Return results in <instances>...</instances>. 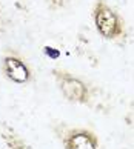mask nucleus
Masks as SVG:
<instances>
[{
    "mask_svg": "<svg viewBox=\"0 0 134 149\" xmlns=\"http://www.w3.org/2000/svg\"><path fill=\"white\" fill-rule=\"evenodd\" d=\"M3 140L6 141V145L9 149H32L28 143L22 139L20 135H17L15 132L9 131V132H3Z\"/></svg>",
    "mask_w": 134,
    "mask_h": 149,
    "instance_id": "obj_5",
    "label": "nucleus"
},
{
    "mask_svg": "<svg viewBox=\"0 0 134 149\" xmlns=\"http://www.w3.org/2000/svg\"><path fill=\"white\" fill-rule=\"evenodd\" d=\"M63 148L65 149H97L99 139L89 129H83V128L69 129L63 137Z\"/></svg>",
    "mask_w": 134,
    "mask_h": 149,
    "instance_id": "obj_3",
    "label": "nucleus"
},
{
    "mask_svg": "<svg viewBox=\"0 0 134 149\" xmlns=\"http://www.w3.org/2000/svg\"><path fill=\"white\" fill-rule=\"evenodd\" d=\"M3 72L14 83H26L31 79V71L22 58L15 56H6L3 58Z\"/></svg>",
    "mask_w": 134,
    "mask_h": 149,
    "instance_id": "obj_4",
    "label": "nucleus"
},
{
    "mask_svg": "<svg viewBox=\"0 0 134 149\" xmlns=\"http://www.w3.org/2000/svg\"><path fill=\"white\" fill-rule=\"evenodd\" d=\"M53 74L55 77V80H57L59 88H60V91H62L63 97L68 102L80 103V104H86L89 102L88 86L83 83L80 79L71 75L69 72H66L63 69H54Z\"/></svg>",
    "mask_w": 134,
    "mask_h": 149,
    "instance_id": "obj_2",
    "label": "nucleus"
},
{
    "mask_svg": "<svg viewBox=\"0 0 134 149\" xmlns=\"http://www.w3.org/2000/svg\"><path fill=\"white\" fill-rule=\"evenodd\" d=\"M43 52H45V56H46V57L53 58V60H57L60 57V51H59V49H55V48H53V46H45Z\"/></svg>",
    "mask_w": 134,
    "mask_h": 149,
    "instance_id": "obj_6",
    "label": "nucleus"
},
{
    "mask_svg": "<svg viewBox=\"0 0 134 149\" xmlns=\"http://www.w3.org/2000/svg\"><path fill=\"white\" fill-rule=\"evenodd\" d=\"M93 17H94V23H96L99 34L103 38L114 40V38L123 36V32H125L123 20L103 0H97L96 2L94 11H93Z\"/></svg>",
    "mask_w": 134,
    "mask_h": 149,
    "instance_id": "obj_1",
    "label": "nucleus"
}]
</instances>
